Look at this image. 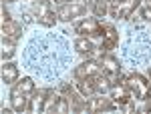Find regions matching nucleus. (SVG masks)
Wrapping results in <instances>:
<instances>
[{
	"label": "nucleus",
	"mask_w": 151,
	"mask_h": 114,
	"mask_svg": "<svg viewBox=\"0 0 151 114\" xmlns=\"http://www.w3.org/2000/svg\"><path fill=\"white\" fill-rule=\"evenodd\" d=\"M77 34H83V36H103L105 34V26L97 22L95 18H85L83 22H79L75 26Z\"/></svg>",
	"instance_id": "obj_4"
},
{
	"label": "nucleus",
	"mask_w": 151,
	"mask_h": 114,
	"mask_svg": "<svg viewBox=\"0 0 151 114\" xmlns=\"http://www.w3.org/2000/svg\"><path fill=\"white\" fill-rule=\"evenodd\" d=\"M137 6H139V0H111L109 2V10L113 18H129Z\"/></svg>",
	"instance_id": "obj_3"
},
{
	"label": "nucleus",
	"mask_w": 151,
	"mask_h": 114,
	"mask_svg": "<svg viewBox=\"0 0 151 114\" xmlns=\"http://www.w3.org/2000/svg\"><path fill=\"white\" fill-rule=\"evenodd\" d=\"M47 96H48V90H38L35 92L30 98H28V110L32 114H38L45 110V104H47Z\"/></svg>",
	"instance_id": "obj_8"
},
{
	"label": "nucleus",
	"mask_w": 151,
	"mask_h": 114,
	"mask_svg": "<svg viewBox=\"0 0 151 114\" xmlns=\"http://www.w3.org/2000/svg\"><path fill=\"white\" fill-rule=\"evenodd\" d=\"M99 74V64L89 60V62H83L75 68V78L77 80H83V78H91V76H97Z\"/></svg>",
	"instance_id": "obj_7"
},
{
	"label": "nucleus",
	"mask_w": 151,
	"mask_h": 114,
	"mask_svg": "<svg viewBox=\"0 0 151 114\" xmlns=\"http://www.w3.org/2000/svg\"><path fill=\"white\" fill-rule=\"evenodd\" d=\"M58 94H52V92H48V98H47V104H45V110H55L57 108V102H58Z\"/></svg>",
	"instance_id": "obj_21"
},
{
	"label": "nucleus",
	"mask_w": 151,
	"mask_h": 114,
	"mask_svg": "<svg viewBox=\"0 0 151 114\" xmlns=\"http://www.w3.org/2000/svg\"><path fill=\"white\" fill-rule=\"evenodd\" d=\"M20 32H22V28H20V24H16V22H10V24H6V26H2V38L16 40L20 36Z\"/></svg>",
	"instance_id": "obj_14"
},
{
	"label": "nucleus",
	"mask_w": 151,
	"mask_h": 114,
	"mask_svg": "<svg viewBox=\"0 0 151 114\" xmlns=\"http://www.w3.org/2000/svg\"><path fill=\"white\" fill-rule=\"evenodd\" d=\"M55 112H58V114H67V112H69V98L60 96V98H58V102H57Z\"/></svg>",
	"instance_id": "obj_20"
},
{
	"label": "nucleus",
	"mask_w": 151,
	"mask_h": 114,
	"mask_svg": "<svg viewBox=\"0 0 151 114\" xmlns=\"http://www.w3.org/2000/svg\"><path fill=\"white\" fill-rule=\"evenodd\" d=\"M10 98H12V108H14L16 112H24V110H28V98H26V94L12 90Z\"/></svg>",
	"instance_id": "obj_10"
},
{
	"label": "nucleus",
	"mask_w": 151,
	"mask_h": 114,
	"mask_svg": "<svg viewBox=\"0 0 151 114\" xmlns=\"http://www.w3.org/2000/svg\"><path fill=\"white\" fill-rule=\"evenodd\" d=\"M87 12V4L83 0H75V2H67V4H60L57 10V16L60 20H73V18H79Z\"/></svg>",
	"instance_id": "obj_2"
},
{
	"label": "nucleus",
	"mask_w": 151,
	"mask_h": 114,
	"mask_svg": "<svg viewBox=\"0 0 151 114\" xmlns=\"http://www.w3.org/2000/svg\"><path fill=\"white\" fill-rule=\"evenodd\" d=\"M16 80H18V68H16V64L4 62V66H2V82L4 84H14Z\"/></svg>",
	"instance_id": "obj_9"
},
{
	"label": "nucleus",
	"mask_w": 151,
	"mask_h": 114,
	"mask_svg": "<svg viewBox=\"0 0 151 114\" xmlns=\"http://www.w3.org/2000/svg\"><path fill=\"white\" fill-rule=\"evenodd\" d=\"M149 110H151V102H147L143 108H141V112H149Z\"/></svg>",
	"instance_id": "obj_25"
},
{
	"label": "nucleus",
	"mask_w": 151,
	"mask_h": 114,
	"mask_svg": "<svg viewBox=\"0 0 151 114\" xmlns=\"http://www.w3.org/2000/svg\"><path fill=\"white\" fill-rule=\"evenodd\" d=\"M10 22H12L10 14L6 12V8H2V26H6V24H10Z\"/></svg>",
	"instance_id": "obj_23"
},
{
	"label": "nucleus",
	"mask_w": 151,
	"mask_h": 114,
	"mask_svg": "<svg viewBox=\"0 0 151 114\" xmlns=\"http://www.w3.org/2000/svg\"><path fill=\"white\" fill-rule=\"evenodd\" d=\"M109 92H111V100H113L115 104H119V106L129 104V100L133 98L125 84H111V90H109Z\"/></svg>",
	"instance_id": "obj_6"
},
{
	"label": "nucleus",
	"mask_w": 151,
	"mask_h": 114,
	"mask_svg": "<svg viewBox=\"0 0 151 114\" xmlns=\"http://www.w3.org/2000/svg\"><path fill=\"white\" fill-rule=\"evenodd\" d=\"M125 86L129 88L131 96L139 98V100H151V84L147 78H143L141 74H131L125 82Z\"/></svg>",
	"instance_id": "obj_1"
},
{
	"label": "nucleus",
	"mask_w": 151,
	"mask_h": 114,
	"mask_svg": "<svg viewBox=\"0 0 151 114\" xmlns=\"http://www.w3.org/2000/svg\"><path fill=\"white\" fill-rule=\"evenodd\" d=\"M103 72H105V78L109 80L111 84H117V80H119V62H117V58L113 56H105L103 58Z\"/></svg>",
	"instance_id": "obj_5"
},
{
	"label": "nucleus",
	"mask_w": 151,
	"mask_h": 114,
	"mask_svg": "<svg viewBox=\"0 0 151 114\" xmlns=\"http://www.w3.org/2000/svg\"><path fill=\"white\" fill-rule=\"evenodd\" d=\"M55 2H63V4H67V2H75V0H55ZM85 2V0H83ZM87 2H93V0H87Z\"/></svg>",
	"instance_id": "obj_26"
},
{
	"label": "nucleus",
	"mask_w": 151,
	"mask_h": 114,
	"mask_svg": "<svg viewBox=\"0 0 151 114\" xmlns=\"http://www.w3.org/2000/svg\"><path fill=\"white\" fill-rule=\"evenodd\" d=\"M57 18H58V16H57V14H55L52 10H48V8H47L45 12H40V14H38V22L45 24V26H52Z\"/></svg>",
	"instance_id": "obj_18"
},
{
	"label": "nucleus",
	"mask_w": 151,
	"mask_h": 114,
	"mask_svg": "<svg viewBox=\"0 0 151 114\" xmlns=\"http://www.w3.org/2000/svg\"><path fill=\"white\" fill-rule=\"evenodd\" d=\"M141 16H143L145 20H151V6H143V8H141Z\"/></svg>",
	"instance_id": "obj_24"
},
{
	"label": "nucleus",
	"mask_w": 151,
	"mask_h": 114,
	"mask_svg": "<svg viewBox=\"0 0 151 114\" xmlns=\"http://www.w3.org/2000/svg\"><path fill=\"white\" fill-rule=\"evenodd\" d=\"M89 112H99V110H109V108H113V104L109 102V98H91L89 100Z\"/></svg>",
	"instance_id": "obj_12"
},
{
	"label": "nucleus",
	"mask_w": 151,
	"mask_h": 114,
	"mask_svg": "<svg viewBox=\"0 0 151 114\" xmlns=\"http://www.w3.org/2000/svg\"><path fill=\"white\" fill-rule=\"evenodd\" d=\"M95 14H97V16H105V14H107V2H105V0H95Z\"/></svg>",
	"instance_id": "obj_22"
},
{
	"label": "nucleus",
	"mask_w": 151,
	"mask_h": 114,
	"mask_svg": "<svg viewBox=\"0 0 151 114\" xmlns=\"http://www.w3.org/2000/svg\"><path fill=\"white\" fill-rule=\"evenodd\" d=\"M75 48H77V52H81V54H91L95 50L93 42L87 38V36H81V38H77L75 40Z\"/></svg>",
	"instance_id": "obj_15"
},
{
	"label": "nucleus",
	"mask_w": 151,
	"mask_h": 114,
	"mask_svg": "<svg viewBox=\"0 0 151 114\" xmlns=\"http://www.w3.org/2000/svg\"><path fill=\"white\" fill-rule=\"evenodd\" d=\"M111 90V82L105 76H95V92H107Z\"/></svg>",
	"instance_id": "obj_19"
},
{
	"label": "nucleus",
	"mask_w": 151,
	"mask_h": 114,
	"mask_svg": "<svg viewBox=\"0 0 151 114\" xmlns=\"http://www.w3.org/2000/svg\"><path fill=\"white\" fill-rule=\"evenodd\" d=\"M117 44V30L113 28V26H105V40H103V50H111V48H115Z\"/></svg>",
	"instance_id": "obj_11"
},
{
	"label": "nucleus",
	"mask_w": 151,
	"mask_h": 114,
	"mask_svg": "<svg viewBox=\"0 0 151 114\" xmlns=\"http://www.w3.org/2000/svg\"><path fill=\"white\" fill-rule=\"evenodd\" d=\"M149 76H151V72H149Z\"/></svg>",
	"instance_id": "obj_27"
},
{
	"label": "nucleus",
	"mask_w": 151,
	"mask_h": 114,
	"mask_svg": "<svg viewBox=\"0 0 151 114\" xmlns=\"http://www.w3.org/2000/svg\"><path fill=\"white\" fill-rule=\"evenodd\" d=\"M12 90L22 92V94H30V92H35V82H32V78H28V76H26V78H22L20 82H16Z\"/></svg>",
	"instance_id": "obj_16"
},
{
	"label": "nucleus",
	"mask_w": 151,
	"mask_h": 114,
	"mask_svg": "<svg viewBox=\"0 0 151 114\" xmlns=\"http://www.w3.org/2000/svg\"><path fill=\"white\" fill-rule=\"evenodd\" d=\"M77 88H79V92H81L85 98H89V96L95 92V76L79 80V82H77Z\"/></svg>",
	"instance_id": "obj_13"
},
{
	"label": "nucleus",
	"mask_w": 151,
	"mask_h": 114,
	"mask_svg": "<svg viewBox=\"0 0 151 114\" xmlns=\"http://www.w3.org/2000/svg\"><path fill=\"white\" fill-rule=\"evenodd\" d=\"M14 56V42L10 38H2V62L10 60Z\"/></svg>",
	"instance_id": "obj_17"
}]
</instances>
